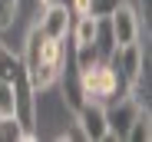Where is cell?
Segmentation results:
<instances>
[{
    "label": "cell",
    "instance_id": "1",
    "mask_svg": "<svg viewBox=\"0 0 152 142\" xmlns=\"http://www.w3.org/2000/svg\"><path fill=\"white\" fill-rule=\"evenodd\" d=\"M63 53H66V40H53L46 36L37 23L27 36V53H23V69H27V76L33 83V89H46L60 79V66H63Z\"/></svg>",
    "mask_w": 152,
    "mask_h": 142
},
{
    "label": "cell",
    "instance_id": "2",
    "mask_svg": "<svg viewBox=\"0 0 152 142\" xmlns=\"http://www.w3.org/2000/svg\"><path fill=\"white\" fill-rule=\"evenodd\" d=\"M80 83H83V96L89 103H99V106H109L116 103L119 96H129V86L119 76V69L113 66V60L106 63H93L89 69H80Z\"/></svg>",
    "mask_w": 152,
    "mask_h": 142
},
{
    "label": "cell",
    "instance_id": "3",
    "mask_svg": "<svg viewBox=\"0 0 152 142\" xmlns=\"http://www.w3.org/2000/svg\"><path fill=\"white\" fill-rule=\"evenodd\" d=\"M103 112H106V132L113 139H126L129 129H132V122L142 116V106L136 99H129V96H119L116 103L103 106Z\"/></svg>",
    "mask_w": 152,
    "mask_h": 142
},
{
    "label": "cell",
    "instance_id": "4",
    "mask_svg": "<svg viewBox=\"0 0 152 142\" xmlns=\"http://www.w3.org/2000/svg\"><path fill=\"white\" fill-rule=\"evenodd\" d=\"M106 20H109V30H113L116 46H129V43L139 40V17H136V10L126 4V0H122Z\"/></svg>",
    "mask_w": 152,
    "mask_h": 142
},
{
    "label": "cell",
    "instance_id": "5",
    "mask_svg": "<svg viewBox=\"0 0 152 142\" xmlns=\"http://www.w3.org/2000/svg\"><path fill=\"white\" fill-rule=\"evenodd\" d=\"M69 23H73V17H69L66 4H53V0H43V10H40L37 27H40L46 36H53V40H66Z\"/></svg>",
    "mask_w": 152,
    "mask_h": 142
},
{
    "label": "cell",
    "instance_id": "6",
    "mask_svg": "<svg viewBox=\"0 0 152 142\" xmlns=\"http://www.w3.org/2000/svg\"><path fill=\"white\" fill-rule=\"evenodd\" d=\"M113 66L119 69V76L126 79V86H139L142 79V50H139V43H129V46H116V53L109 56Z\"/></svg>",
    "mask_w": 152,
    "mask_h": 142
},
{
    "label": "cell",
    "instance_id": "7",
    "mask_svg": "<svg viewBox=\"0 0 152 142\" xmlns=\"http://www.w3.org/2000/svg\"><path fill=\"white\" fill-rule=\"evenodd\" d=\"M76 122H80L83 135L93 139V142L109 139V132H106V112H103V106H99V103H89V99H86L80 109H76Z\"/></svg>",
    "mask_w": 152,
    "mask_h": 142
},
{
    "label": "cell",
    "instance_id": "8",
    "mask_svg": "<svg viewBox=\"0 0 152 142\" xmlns=\"http://www.w3.org/2000/svg\"><path fill=\"white\" fill-rule=\"evenodd\" d=\"M20 139H27L23 126L13 119V116H0V142H20Z\"/></svg>",
    "mask_w": 152,
    "mask_h": 142
},
{
    "label": "cell",
    "instance_id": "9",
    "mask_svg": "<svg viewBox=\"0 0 152 142\" xmlns=\"http://www.w3.org/2000/svg\"><path fill=\"white\" fill-rule=\"evenodd\" d=\"M126 139H132V142H149V112L139 116V119L132 122V129H129V135H126Z\"/></svg>",
    "mask_w": 152,
    "mask_h": 142
},
{
    "label": "cell",
    "instance_id": "10",
    "mask_svg": "<svg viewBox=\"0 0 152 142\" xmlns=\"http://www.w3.org/2000/svg\"><path fill=\"white\" fill-rule=\"evenodd\" d=\"M119 4H122V0H89V13L93 17H109Z\"/></svg>",
    "mask_w": 152,
    "mask_h": 142
},
{
    "label": "cell",
    "instance_id": "11",
    "mask_svg": "<svg viewBox=\"0 0 152 142\" xmlns=\"http://www.w3.org/2000/svg\"><path fill=\"white\" fill-rule=\"evenodd\" d=\"M13 10H17V0H0V30H7L13 23Z\"/></svg>",
    "mask_w": 152,
    "mask_h": 142
},
{
    "label": "cell",
    "instance_id": "12",
    "mask_svg": "<svg viewBox=\"0 0 152 142\" xmlns=\"http://www.w3.org/2000/svg\"><path fill=\"white\" fill-rule=\"evenodd\" d=\"M60 139H86V135H83V129H80V122H73V126H69V129H66V132H63Z\"/></svg>",
    "mask_w": 152,
    "mask_h": 142
}]
</instances>
